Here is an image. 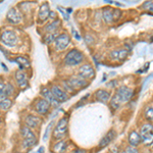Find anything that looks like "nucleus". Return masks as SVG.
Segmentation results:
<instances>
[{"instance_id": "36", "label": "nucleus", "mask_w": 153, "mask_h": 153, "mask_svg": "<svg viewBox=\"0 0 153 153\" xmlns=\"http://www.w3.org/2000/svg\"><path fill=\"white\" fill-rule=\"evenodd\" d=\"M73 33H74V36H75V38H76V40H80V39H81V37L79 36L78 32H76L75 30H73Z\"/></svg>"}, {"instance_id": "34", "label": "nucleus", "mask_w": 153, "mask_h": 153, "mask_svg": "<svg viewBox=\"0 0 153 153\" xmlns=\"http://www.w3.org/2000/svg\"><path fill=\"white\" fill-rule=\"evenodd\" d=\"M147 7H149L150 11H152V1H146L143 4V8H147Z\"/></svg>"}, {"instance_id": "15", "label": "nucleus", "mask_w": 153, "mask_h": 153, "mask_svg": "<svg viewBox=\"0 0 153 153\" xmlns=\"http://www.w3.org/2000/svg\"><path fill=\"white\" fill-rule=\"evenodd\" d=\"M128 56V50L126 49H120V50H113L110 52V57L117 60H125Z\"/></svg>"}, {"instance_id": "17", "label": "nucleus", "mask_w": 153, "mask_h": 153, "mask_svg": "<svg viewBox=\"0 0 153 153\" xmlns=\"http://www.w3.org/2000/svg\"><path fill=\"white\" fill-rule=\"evenodd\" d=\"M40 124H41V118L35 117V115H29L26 118V127L28 128H32V129L33 128H37Z\"/></svg>"}, {"instance_id": "2", "label": "nucleus", "mask_w": 153, "mask_h": 153, "mask_svg": "<svg viewBox=\"0 0 153 153\" xmlns=\"http://www.w3.org/2000/svg\"><path fill=\"white\" fill-rule=\"evenodd\" d=\"M84 59V55L82 52H80L79 50H74L70 51L68 53V55L65 56V63L68 65L74 66V65H80Z\"/></svg>"}, {"instance_id": "20", "label": "nucleus", "mask_w": 153, "mask_h": 153, "mask_svg": "<svg viewBox=\"0 0 153 153\" xmlns=\"http://www.w3.org/2000/svg\"><path fill=\"white\" fill-rule=\"evenodd\" d=\"M113 9L110 8V7H105L103 9V19H104L105 23L110 24L113 22V16H112Z\"/></svg>"}, {"instance_id": "21", "label": "nucleus", "mask_w": 153, "mask_h": 153, "mask_svg": "<svg viewBox=\"0 0 153 153\" xmlns=\"http://www.w3.org/2000/svg\"><path fill=\"white\" fill-rule=\"evenodd\" d=\"M66 150V142L65 141H59L56 143L53 147V151L55 153H63Z\"/></svg>"}, {"instance_id": "19", "label": "nucleus", "mask_w": 153, "mask_h": 153, "mask_svg": "<svg viewBox=\"0 0 153 153\" xmlns=\"http://www.w3.org/2000/svg\"><path fill=\"white\" fill-rule=\"evenodd\" d=\"M95 96L98 100L101 101V102H107L110 98L109 92H107V91H105V90H98L97 92H96Z\"/></svg>"}, {"instance_id": "26", "label": "nucleus", "mask_w": 153, "mask_h": 153, "mask_svg": "<svg viewBox=\"0 0 153 153\" xmlns=\"http://www.w3.org/2000/svg\"><path fill=\"white\" fill-rule=\"evenodd\" d=\"M122 104H123V103L120 102V100L117 98V95L113 96V98L111 99V101H110V106H111L113 109H117V108L120 107Z\"/></svg>"}, {"instance_id": "39", "label": "nucleus", "mask_w": 153, "mask_h": 153, "mask_svg": "<svg viewBox=\"0 0 153 153\" xmlns=\"http://www.w3.org/2000/svg\"><path fill=\"white\" fill-rule=\"evenodd\" d=\"M123 153H125V152H123Z\"/></svg>"}, {"instance_id": "3", "label": "nucleus", "mask_w": 153, "mask_h": 153, "mask_svg": "<svg viewBox=\"0 0 153 153\" xmlns=\"http://www.w3.org/2000/svg\"><path fill=\"white\" fill-rule=\"evenodd\" d=\"M68 117H62L57 123L53 132V137L55 139H61V138H63L66 135V133H68Z\"/></svg>"}, {"instance_id": "27", "label": "nucleus", "mask_w": 153, "mask_h": 153, "mask_svg": "<svg viewBox=\"0 0 153 153\" xmlns=\"http://www.w3.org/2000/svg\"><path fill=\"white\" fill-rule=\"evenodd\" d=\"M14 88L11 84H5V90H4V96L7 97V96H11L13 94Z\"/></svg>"}, {"instance_id": "12", "label": "nucleus", "mask_w": 153, "mask_h": 153, "mask_svg": "<svg viewBox=\"0 0 153 153\" xmlns=\"http://www.w3.org/2000/svg\"><path fill=\"white\" fill-rule=\"evenodd\" d=\"M68 83V85H70L73 89H75V88H83V87H85V86H87V83H86V81L84 80L83 78H81L80 76L71 78Z\"/></svg>"}, {"instance_id": "38", "label": "nucleus", "mask_w": 153, "mask_h": 153, "mask_svg": "<svg viewBox=\"0 0 153 153\" xmlns=\"http://www.w3.org/2000/svg\"><path fill=\"white\" fill-rule=\"evenodd\" d=\"M37 153H44V148L43 147H40V149H39V151Z\"/></svg>"}, {"instance_id": "40", "label": "nucleus", "mask_w": 153, "mask_h": 153, "mask_svg": "<svg viewBox=\"0 0 153 153\" xmlns=\"http://www.w3.org/2000/svg\"></svg>"}, {"instance_id": "1", "label": "nucleus", "mask_w": 153, "mask_h": 153, "mask_svg": "<svg viewBox=\"0 0 153 153\" xmlns=\"http://www.w3.org/2000/svg\"><path fill=\"white\" fill-rule=\"evenodd\" d=\"M22 136L24 137L23 145L25 148L34 146L37 143V138L35 134H34V133L32 132V130L28 127L22 128Z\"/></svg>"}, {"instance_id": "35", "label": "nucleus", "mask_w": 153, "mask_h": 153, "mask_svg": "<svg viewBox=\"0 0 153 153\" xmlns=\"http://www.w3.org/2000/svg\"><path fill=\"white\" fill-rule=\"evenodd\" d=\"M58 9H59V10H60L61 12H62V14H63V16H65V19H70V18H68V14H66V13H65V10H63L62 7H58Z\"/></svg>"}, {"instance_id": "10", "label": "nucleus", "mask_w": 153, "mask_h": 153, "mask_svg": "<svg viewBox=\"0 0 153 153\" xmlns=\"http://www.w3.org/2000/svg\"><path fill=\"white\" fill-rule=\"evenodd\" d=\"M80 76L83 79H92L95 76V71L90 65H84L80 68Z\"/></svg>"}, {"instance_id": "23", "label": "nucleus", "mask_w": 153, "mask_h": 153, "mask_svg": "<svg viewBox=\"0 0 153 153\" xmlns=\"http://www.w3.org/2000/svg\"><path fill=\"white\" fill-rule=\"evenodd\" d=\"M16 61L19 65L21 70H23V68H29L30 66V62H29L28 58L23 57V56H19V57H16Z\"/></svg>"}, {"instance_id": "22", "label": "nucleus", "mask_w": 153, "mask_h": 153, "mask_svg": "<svg viewBox=\"0 0 153 153\" xmlns=\"http://www.w3.org/2000/svg\"><path fill=\"white\" fill-rule=\"evenodd\" d=\"M16 81H18L19 85L21 86V88H24L27 86V81H26V76H25V74L23 73H16Z\"/></svg>"}, {"instance_id": "24", "label": "nucleus", "mask_w": 153, "mask_h": 153, "mask_svg": "<svg viewBox=\"0 0 153 153\" xmlns=\"http://www.w3.org/2000/svg\"><path fill=\"white\" fill-rule=\"evenodd\" d=\"M11 106V100L8 99V98H4L0 101V109L3 110V111H6L10 108Z\"/></svg>"}, {"instance_id": "13", "label": "nucleus", "mask_w": 153, "mask_h": 153, "mask_svg": "<svg viewBox=\"0 0 153 153\" xmlns=\"http://www.w3.org/2000/svg\"><path fill=\"white\" fill-rule=\"evenodd\" d=\"M41 94L43 95L44 99L47 101L49 104H51L52 106H54V107H57V106L59 105V102H57V101L55 100V98L53 97V95H52V93H51L50 90H48V89H43L42 92H41Z\"/></svg>"}, {"instance_id": "6", "label": "nucleus", "mask_w": 153, "mask_h": 153, "mask_svg": "<svg viewBox=\"0 0 153 153\" xmlns=\"http://www.w3.org/2000/svg\"><path fill=\"white\" fill-rule=\"evenodd\" d=\"M54 42H55V47L57 50H63L68 46L71 42V38L66 34H61V35L56 37Z\"/></svg>"}, {"instance_id": "14", "label": "nucleus", "mask_w": 153, "mask_h": 153, "mask_svg": "<svg viewBox=\"0 0 153 153\" xmlns=\"http://www.w3.org/2000/svg\"><path fill=\"white\" fill-rule=\"evenodd\" d=\"M114 136H115V133H114V131H109V132L106 134L104 137L102 138V139L100 140V142H99V147L100 148H104L107 146L108 144H109L110 142L112 141L113 139H114Z\"/></svg>"}, {"instance_id": "37", "label": "nucleus", "mask_w": 153, "mask_h": 153, "mask_svg": "<svg viewBox=\"0 0 153 153\" xmlns=\"http://www.w3.org/2000/svg\"><path fill=\"white\" fill-rule=\"evenodd\" d=\"M73 153H86L85 150H81V149H78V150H76V151H74Z\"/></svg>"}, {"instance_id": "5", "label": "nucleus", "mask_w": 153, "mask_h": 153, "mask_svg": "<svg viewBox=\"0 0 153 153\" xmlns=\"http://www.w3.org/2000/svg\"><path fill=\"white\" fill-rule=\"evenodd\" d=\"M117 98L120 100V102L122 103H125L127 102V101H129L131 98H132L133 96V90L128 87H126V86H122V87L118 88L117 94Z\"/></svg>"}, {"instance_id": "32", "label": "nucleus", "mask_w": 153, "mask_h": 153, "mask_svg": "<svg viewBox=\"0 0 153 153\" xmlns=\"http://www.w3.org/2000/svg\"><path fill=\"white\" fill-rule=\"evenodd\" d=\"M4 90H5V84L0 82V97H2L4 99L5 96H4Z\"/></svg>"}, {"instance_id": "9", "label": "nucleus", "mask_w": 153, "mask_h": 153, "mask_svg": "<svg viewBox=\"0 0 153 153\" xmlns=\"http://www.w3.org/2000/svg\"><path fill=\"white\" fill-rule=\"evenodd\" d=\"M142 140L144 141H152L153 138V127L151 124H146L141 128V134H140Z\"/></svg>"}, {"instance_id": "33", "label": "nucleus", "mask_w": 153, "mask_h": 153, "mask_svg": "<svg viewBox=\"0 0 153 153\" xmlns=\"http://www.w3.org/2000/svg\"><path fill=\"white\" fill-rule=\"evenodd\" d=\"M125 153H139V151H138V150L136 149L135 147L129 146V147H127V149H126Z\"/></svg>"}, {"instance_id": "7", "label": "nucleus", "mask_w": 153, "mask_h": 153, "mask_svg": "<svg viewBox=\"0 0 153 153\" xmlns=\"http://www.w3.org/2000/svg\"><path fill=\"white\" fill-rule=\"evenodd\" d=\"M51 93H52L53 97L55 98V100L59 103L65 102V101L68 99V94H66L65 91L61 90L58 86H53V87L51 88Z\"/></svg>"}, {"instance_id": "31", "label": "nucleus", "mask_w": 153, "mask_h": 153, "mask_svg": "<svg viewBox=\"0 0 153 153\" xmlns=\"http://www.w3.org/2000/svg\"><path fill=\"white\" fill-rule=\"evenodd\" d=\"M55 37H56L55 34H48V35L45 37L46 43H50V42H52L54 40V38H55Z\"/></svg>"}, {"instance_id": "25", "label": "nucleus", "mask_w": 153, "mask_h": 153, "mask_svg": "<svg viewBox=\"0 0 153 153\" xmlns=\"http://www.w3.org/2000/svg\"><path fill=\"white\" fill-rule=\"evenodd\" d=\"M59 25H60V21H59V19H55V21H53L52 23H50L46 26L45 31L46 32H53L54 30H56L58 28Z\"/></svg>"}, {"instance_id": "29", "label": "nucleus", "mask_w": 153, "mask_h": 153, "mask_svg": "<svg viewBox=\"0 0 153 153\" xmlns=\"http://www.w3.org/2000/svg\"><path fill=\"white\" fill-rule=\"evenodd\" d=\"M53 124H54V123L51 122L50 124L48 125V127L46 128V131H45V133H44V135H43V140H44V141H46V140L48 139V136H49V134H50V131H51V129H52Z\"/></svg>"}, {"instance_id": "11", "label": "nucleus", "mask_w": 153, "mask_h": 153, "mask_svg": "<svg viewBox=\"0 0 153 153\" xmlns=\"http://www.w3.org/2000/svg\"><path fill=\"white\" fill-rule=\"evenodd\" d=\"M35 108L37 112H39L40 114H46L48 112L49 108H50V104L45 99H40L36 103Z\"/></svg>"}, {"instance_id": "8", "label": "nucleus", "mask_w": 153, "mask_h": 153, "mask_svg": "<svg viewBox=\"0 0 153 153\" xmlns=\"http://www.w3.org/2000/svg\"><path fill=\"white\" fill-rule=\"evenodd\" d=\"M6 18H7V21L10 22L11 24H19V23H21L22 19H23V16H22V13L18 9L12 7V8L9 9V11L7 12Z\"/></svg>"}, {"instance_id": "4", "label": "nucleus", "mask_w": 153, "mask_h": 153, "mask_svg": "<svg viewBox=\"0 0 153 153\" xmlns=\"http://www.w3.org/2000/svg\"><path fill=\"white\" fill-rule=\"evenodd\" d=\"M0 40L4 45L8 46V47H12L16 44V35L12 31H5L2 33Z\"/></svg>"}, {"instance_id": "16", "label": "nucleus", "mask_w": 153, "mask_h": 153, "mask_svg": "<svg viewBox=\"0 0 153 153\" xmlns=\"http://www.w3.org/2000/svg\"><path fill=\"white\" fill-rule=\"evenodd\" d=\"M49 14H50V9H49V4L44 3L41 6L40 11H39V21L40 22H45L46 19L49 18Z\"/></svg>"}, {"instance_id": "30", "label": "nucleus", "mask_w": 153, "mask_h": 153, "mask_svg": "<svg viewBox=\"0 0 153 153\" xmlns=\"http://www.w3.org/2000/svg\"><path fill=\"white\" fill-rule=\"evenodd\" d=\"M112 16H113V21L114 19H118L120 18V16H122V11L120 9H113Z\"/></svg>"}, {"instance_id": "28", "label": "nucleus", "mask_w": 153, "mask_h": 153, "mask_svg": "<svg viewBox=\"0 0 153 153\" xmlns=\"http://www.w3.org/2000/svg\"><path fill=\"white\" fill-rule=\"evenodd\" d=\"M145 117L147 118L148 120H150V122H152V118H153V108L152 106H148L146 108V110H145Z\"/></svg>"}, {"instance_id": "18", "label": "nucleus", "mask_w": 153, "mask_h": 153, "mask_svg": "<svg viewBox=\"0 0 153 153\" xmlns=\"http://www.w3.org/2000/svg\"><path fill=\"white\" fill-rule=\"evenodd\" d=\"M141 141H142L141 137H140V135L138 134L137 132L130 133V135H129V143L131 144V146H133V147L137 146V145H139L140 143H141Z\"/></svg>"}]
</instances>
